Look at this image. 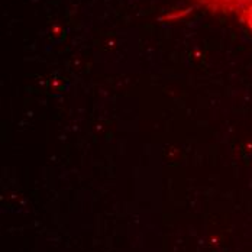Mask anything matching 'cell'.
<instances>
[{"label":"cell","mask_w":252,"mask_h":252,"mask_svg":"<svg viewBox=\"0 0 252 252\" xmlns=\"http://www.w3.org/2000/svg\"><path fill=\"white\" fill-rule=\"evenodd\" d=\"M206 7L213 12H222L226 15H238L239 19L242 15L252 7V0H199Z\"/></svg>","instance_id":"cell-1"}]
</instances>
